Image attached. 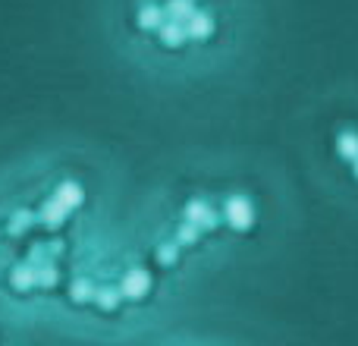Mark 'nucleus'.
Returning a JSON list of instances; mask_svg holds the SVG:
<instances>
[{
	"instance_id": "obj_3",
	"label": "nucleus",
	"mask_w": 358,
	"mask_h": 346,
	"mask_svg": "<svg viewBox=\"0 0 358 346\" xmlns=\"http://www.w3.org/2000/svg\"><path fill=\"white\" fill-rule=\"evenodd\" d=\"M123 293H126V296H145V293H148V274H142V271L126 274Z\"/></svg>"
},
{
	"instance_id": "obj_2",
	"label": "nucleus",
	"mask_w": 358,
	"mask_h": 346,
	"mask_svg": "<svg viewBox=\"0 0 358 346\" xmlns=\"http://www.w3.org/2000/svg\"><path fill=\"white\" fill-rule=\"evenodd\" d=\"M302 155L334 189L358 195V92L330 88L302 117Z\"/></svg>"
},
{
	"instance_id": "obj_4",
	"label": "nucleus",
	"mask_w": 358,
	"mask_h": 346,
	"mask_svg": "<svg viewBox=\"0 0 358 346\" xmlns=\"http://www.w3.org/2000/svg\"><path fill=\"white\" fill-rule=\"evenodd\" d=\"M73 296L79 299V303H82V299H88V296H92V284H88V280H79V284L73 286Z\"/></svg>"
},
{
	"instance_id": "obj_1",
	"label": "nucleus",
	"mask_w": 358,
	"mask_h": 346,
	"mask_svg": "<svg viewBox=\"0 0 358 346\" xmlns=\"http://www.w3.org/2000/svg\"><path fill=\"white\" fill-rule=\"evenodd\" d=\"M258 16V0H136L132 22L164 54L210 60L239 54Z\"/></svg>"
}]
</instances>
